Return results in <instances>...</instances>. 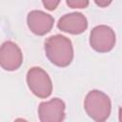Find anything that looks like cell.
Returning a JSON list of instances; mask_svg holds the SVG:
<instances>
[{
  "instance_id": "11",
  "label": "cell",
  "mask_w": 122,
  "mask_h": 122,
  "mask_svg": "<svg viewBox=\"0 0 122 122\" xmlns=\"http://www.w3.org/2000/svg\"><path fill=\"white\" fill-rule=\"evenodd\" d=\"M94 2H95V4L98 7H100V8H106V7H108L112 2V0H94Z\"/></svg>"
},
{
  "instance_id": "3",
  "label": "cell",
  "mask_w": 122,
  "mask_h": 122,
  "mask_svg": "<svg viewBox=\"0 0 122 122\" xmlns=\"http://www.w3.org/2000/svg\"><path fill=\"white\" fill-rule=\"evenodd\" d=\"M27 84L30 92L39 98H47L51 94V80L49 74L40 67H32L28 71Z\"/></svg>"
},
{
  "instance_id": "2",
  "label": "cell",
  "mask_w": 122,
  "mask_h": 122,
  "mask_svg": "<svg viewBox=\"0 0 122 122\" xmlns=\"http://www.w3.org/2000/svg\"><path fill=\"white\" fill-rule=\"evenodd\" d=\"M84 109L92 119L97 122H103L107 120L111 114V99L103 92L92 90L89 92L85 97Z\"/></svg>"
},
{
  "instance_id": "1",
  "label": "cell",
  "mask_w": 122,
  "mask_h": 122,
  "mask_svg": "<svg viewBox=\"0 0 122 122\" xmlns=\"http://www.w3.org/2000/svg\"><path fill=\"white\" fill-rule=\"evenodd\" d=\"M48 59L57 67H67L73 59L71 41L64 35L55 34L48 37L44 43Z\"/></svg>"
},
{
  "instance_id": "7",
  "label": "cell",
  "mask_w": 122,
  "mask_h": 122,
  "mask_svg": "<svg viewBox=\"0 0 122 122\" xmlns=\"http://www.w3.org/2000/svg\"><path fill=\"white\" fill-rule=\"evenodd\" d=\"M28 27L36 35H45L53 27V17L42 10H31L27 16Z\"/></svg>"
},
{
  "instance_id": "8",
  "label": "cell",
  "mask_w": 122,
  "mask_h": 122,
  "mask_svg": "<svg viewBox=\"0 0 122 122\" xmlns=\"http://www.w3.org/2000/svg\"><path fill=\"white\" fill-rule=\"evenodd\" d=\"M57 28L71 34H80L88 28V20L81 12H71L63 15L57 23Z\"/></svg>"
},
{
  "instance_id": "10",
  "label": "cell",
  "mask_w": 122,
  "mask_h": 122,
  "mask_svg": "<svg viewBox=\"0 0 122 122\" xmlns=\"http://www.w3.org/2000/svg\"><path fill=\"white\" fill-rule=\"evenodd\" d=\"M60 1L61 0H42V3L48 10H54L59 5Z\"/></svg>"
},
{
  "instance_id": "6",
  "label": "cell",
  "mask_w": 122,
  "mask_h": 122,
  "mask_svg": "<svg viewBox=\"0 0 122 122\" xmlns=\"http://www.w3.org/2000/svg\"><path fill=\"white\" fill-rule=\"evenodd\" d=\"M65 103L59 98L41 102L38 107V116L41 122H61L65 118Z\"/></svg>"
},
{
  "instance_id": "5",
  "label": "cell",
  "mask_w": 122,
  "mask_h": 122,
  "mask_svg": "<svg viewBox=\"0 0 122 122\" xmlns=\"http://www.w3.org/2000/svg\"><path fill=\"white\" fill-rule=\"evenodd\" d=\"M23 63L21 49L12 41H6L0 46V67L5 71L18 70Z\"/></svg>"
},
{
  "instance_id": "9",
  "label": "cell",
  "mask_w": 122,
  "mask_h": 122,
  "mask_svg": "<svg viewBox=\"0 0 122 122\" xmlns=\"http://www.w3.org/2000/svg\"><path fill=\"white\" fill-rule=\"evenodd\" d=\"M67 5L71 9H85L89 5V0H66Z\"/></svg>"
},
{
  "instance_id": "4",
  "label": "cell",
  "mask_w": 122,
  "mask_h": 122,
  "mask_svg": "<svg viewBox=\"0 0 122 122\" xmlns=\"http://www.w3.org/2000/svg\"><path fill=\"white\" fill-rule=\"evenodd\" d=\"M115 33L113 30L105 25L94 27L90 33V45L98 52H108L115 45Z\"/></svg>"
}]
</instances>
